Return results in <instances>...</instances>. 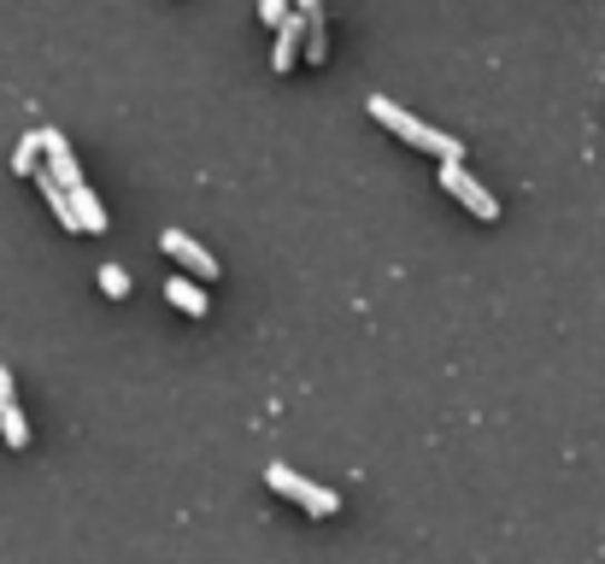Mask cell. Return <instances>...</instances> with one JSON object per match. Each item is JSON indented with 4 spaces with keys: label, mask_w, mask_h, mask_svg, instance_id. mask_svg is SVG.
<instances>
[{
    "label": "cell",
    "mask_w": 605,
    "mask_h": 564,
    "mask_svg": "<svg viewBox=\"0 0 605 564\" xmlns=\"http://www.w3.org/2000/svg\"><path fill=\"white\" fill-rule=\"evenodd\" d=\"M7 400H18V394H12V370L0 365V406H7Z\"/></svg>",
    "instance_id": "11"
},
{
    "label": "cell",
    "mask_w": 605,
    "mask_h": 564,
    "mask_svg": "<svg viewBox=\"0 0 605 564\" xmlns=\"http://www.w3.org/2000/svg\"><path fill=\"white\" fill-rule=\"evenodd\" d=\"M265 483L277 488L282 499H295L300 512H311V517H336V512H341V499H336V494L318 488V483H306V476H295L288 465H270V471H265Z\"/></svg>",
    "instance_id": "2"
},
{
    "label": "cell",
    "mask_w": 605,
    "mask_h": 564,
    "mask_svg": "<svg viewBox=\"0 0 605 564\" xmlns=\"http://www.w3.org/2000/svg\"><path fill=\"white\" fill-rule=\"evenodd\" d=\"M300 59V12H288L277 24V48H270V71H295Z\"/></svg>",
    "instance_id": "5"
},
{
    "label": "cell",
    "mask_w": 605,
    "mask_h": 564,
    "mask_svg": "<svg viewBox=\"0 0 605 564\" xmlns=\"http://www.w3.org/2000/svg\"><path fill=\"white\" fill-rule=\"evenodd\" d=\"M442 188H447V195H453L458 206H465L470 218H483V224H494V218H499V200H494L488 188L465 171V159H442Z\"/></svg>",
    "instance_id": "3"
},
{
    "label": "cell",
    "mask_w": 605,
    "mask_h": 564,
    "mask_svg": "<svg viewBox=\"0 0 605 564\" xmlns=\"http://www.w3.org/2000/svg\"><path fill=\"white\" fill-rule=\"evenodd\" d=\"M159 247H165V259H177L189 277H200V283H218V259L206 254V247L195 241V236H182V229H165L159 236Z\"/></svg>",
    "instance_id": "4"
},
{
    "label": "cell",
    "mask_w": 605,
    "mask_h": 564,
    "mask_svg": "<svg viewBox=\"0 0 605 564\" xmlns=\"http://www.w3.org/2000/svg\"><path fill=\"white\" fill-rule=\"evenodd\" d=\"M0 435H7V447H12V453H24V447H30V424H24V412H18V400L0 406Z\"/></svg>",
    "instance_id": "7"
},
{
    "label": "cell",
    "mask_w": 605,
    "mask_h": 564,
    "mask_svg": "<svg viewBox=\"0 0 605 564\" xmlns=\"http://www.w3.org/2000/svg\"><path fill=\"white\" fill-rule=\"evenodd\" d=\"M370 118H377L383 130L400 136L406 148H424V154H435V159H465V141H453V136H442V130H429L424 118H411L406 107H394L388 95H370Z\"/></svg>",
    "instance_id": "1"
},
{
    "label": "cell",
    "mask_w": 605,
    "mask_h": 564,
    "mask_svg": "<svg viewBox=\"0 0 605 564\" xmlns=\"http://www.w3.org/2000/svg\"><path fill=\"white\" fill-rule=\"evenodd\" d=\"M36 165H41V130H30L24 141H18V154H12V171H18V177H30Z\"/></svg>",
    "instance_id": "8"
},
{
    "label": "cell",
    "mask_w": 605,
    "mask_h": 564,
    "mask_svg": "<svg viewBox=\"0 0 605 564\" xmlns=\"http://www.w3.org/2000/svg\"><path fill=\"white\" fill-rule=\"evenodd\" d=\"M259 18H265V24H282L288 7H282V0H259Z\"/></svg>",
    "instance_id": "10"
},
{
    "label": "cell",
    "mask_w": 605,
    "mask_h": 564,
    "mask_svg": "<svg viewBox=\"0 0 605 564\" xmlns=\"http://www.w3.org/2000/svg\"><path fill=\"white\" fill-rule=\"evenodd\" d=\"M100 295H107V300H123V295H130V277H123V265H100Z\"/></svg>",
    "instance_id": "9"
},
{
    "label": "cell",
    "mask_w": 605,
    "mask_h": 564,
    "mask_svg": "<svg viewBox=\"0 0 605 564\" xmlns=\"http://www.w3.org/2000/svg\"><path fill=\"white\" fill-rule=\"evenodd\" d=\"M165 300H171L177 311H189V318H206V306H212L206 300V288H200V277H171L165 283Z\"/></svg>",
    "instance_id": "6"
}]
</instances>
